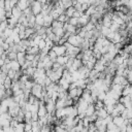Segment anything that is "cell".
<instances>
[{"instance_id":"8fae6325","label":"cell","mask_w":132,"mask_h":132,"mask_svg":"<svg viewBox=\"0 0 132 132\" xmlns=\"http://www.w3.org/2000/svg\"><path fill=\"white\" fill-rule=\"evenodd\" d=\"M25 53H26V54H30V55L35 56V55H38V54H39V50H38L37 46H28V47L26 48Z\"/></svg>"},{"instance_id":"277c9868","label":"cell","mask_w":132,"mask_h":132,"mask_svg":"<svg viewBox=\"0 0 132 132\" xmlns=\"http://www.w3.org/2000/svg\"><path fill=\"white\" fill-rule=\"evenodd\" d=\"M55 102H56V101L50 99V100L45 103V109H46V112H47V113H50V114H55V110H56Z\"/></svg>"},{"instance_id":"6da1fadb","label":"cell","mask_w":132,"mask_h":132,"mask_svg":"<svg viewBox=\"0 0 132 132\" xmlns=\"http://www.w3.org/2000/svg\"><path fill=\"white\" fill-rule=\"evenodd\" d=\"M82 41H84V38L79 37V36L76 35V34H71V35L67 38V42H68L69 44L73 45V46H76V47H79V46L81 45Z\"/></svg>"},{"instance_id":"5bb4252c","label":"cell","mask_w":132,"mask_h":132,"mask_svg":"<svg viewBox=\"0 0 132 132\" xmlns=\"http://www.w3.org/2000/svg\"><path fill=\"white\" fill-rule=\"evenodd\" d=\"M47 114L46 112V109H45V105H39L38 107V110H37V116H38V119L40 118H43Z\"/></svg>"},{"instance_id":"74e56055","label":"cell","mask_w":132,"mask_h":132,"mask_svg":"<svg viewBox=\"0 0 132 132\" xmlns=\"http://www.w3.org/2000/svg\"><path fill=\"white\" fill-rule=\"evenodd\" d=\"M11 34H12V29H10V28H6V29L3 31V36H4L5 38L11 36Z\"/></svg>"},{"instance_id":"b9f144b4","label":"cell","mask_w":132,"mask_h":132,"mask_svg":"<svg viewBox=\"0 0 132 132\" xmlns=\"http://www.w3.org/2000/svg\"><path fill=\"white\" fill-rule=\"evenodd\" d=\"M36 99H37L36 97H34L33 95H31V94H30V95H29V97L27 98V103H29V104H33V103L35 102V100H36Z\"/></svg>"},{"instance_id":"ab89813d","label":"cell","mask_w":132,"mask_h":132,"mask_svg":"<svg viewBox=\"0 0 132 132\" xmlns=\"http://www.w3.org/2000/svg\"><path fill=\"white\" fill-rule=\"evenodd\" d=\"M50 14H51V16L53 18V20H57L58 16H59V13L57 12V10H56L55 8H53V9L50 11Z\"/></svg>"},{"instance_id":"d6986e66","label":"cell","mask_w":132,"mask_h":132,"mask_svg":"<svg viewBox=\"0 0 132 132\" xmlns=\"http://www.w3.org/2000/svg\"><path fill=\"white\" fill-rule=\"evenodd\" d=\"M35 70H36V68L35 67H28L27 69H25V70H23V74H25V75H27V76H29V77H31L32 78V75H33V73L35 72Z\"/></svg>"},{"instance_id":"484cf974","label":"cell","mask_w":132,"mask_h":132,"mask_svg":"<svg viewBox=\"0 0 132 132\" xmlns=\"http://www.w3.org/2000/svg\"><path fill=\"white\" fill-rule=\"evenodd\" d=\"M35 25L43 26V15H41L40 13L35 15Z\"/></svg>"},{"instance_id":"1f68e13d","label":"cell","mask_w":132,"mask_h":132,"mask_svg":"<svg viewBox=\"0 0 132 132\" xmlns=\"http://www.w3.org/2000/svg\"><path fill=\"white\" fill-rule=\"evenodd\" d=\"M109 30H110V32H118L120 30V26L118 24H116V23L112 22L111 25L109 26Z\"/></svg>"},{"instance_id":"4dcf8cb0","label":"cell","mask_w":132,"mask_h":132,"mask_svg":"<svg viewBox=\"0 0 132 132\" xmlns=\"http://www.w3.org/2000/svg\"><path fill=\"white\" fill-rule=\"evenodd\" d=\"M103 107H104V103H103V101L97 100V101L94 103V108H95V110H98V109L103 108Z\"/></svg>"},{"instance_id":"db71d44e","label":"cell","mask_w":132,"mask_h":132,"mask_svg":"<svg viewBox=\"0 0 132 132\" xmlns=\"http://www.w3.org/2000/svg\"><path fill=\"white\" fill-rule=\"evenodd\" d=\"M89 6H90L89 4H87V3H82V4H81V11H82V12H85Z\"/></svg>"},{"instance_id":"7dc6e473","label":"cell","mask_w":132,"mask_h":132,"mask_svg":"<svg viewBox=\"0 0 132 132\" xmlns=\"http://www.w3.org/2000/svg\"><path fill=\"white\" fill-rule=\"evenodd\" d=\"M8 70H9V67H8V65H7V64H4L3 66H1V71H2L3 73H5V74H6Z\"/></svg>"},{"instance_id":"603a6c76","label":"cell","mask_w":132,"mask_h":132,"mask_svg":"<svg viewBox=\"0 0 132 132\" xmlns=\"http://www.w3.org/2000/svg\"><path fill=\"white\" fill-rule=\"evenodd\" d=\"M11 84H12V79H10L9 77H7L6 76V78L3 80V87H4V89L5 90H7V89H10V87H11Z\"/></svg>"},{"instance_id":"f1b7e54d","label":"cell","mask_w":132,"mask_h":132,"mask_svg":"<svg viewBox=\"0 0 132 132\" xmlns=\"http://www.w3.org/2000/svg\"><path fill=\"white\" fill-rule=\"evenodd\" d=\"M51 27H52V29H54V28H62L63 27V23H60L59 21L54 20L52 22V24H51Z\"/></svg>"},{"instance_id":"ee69618b","label":"cell","mask_w":132,"mask_h":132,"mask_svg":"<svg viewBox=\"0 0 132 132\" xmlns=\"http://www.w3.org/2000/svg\"><path fill=\"white\" fill-rule=\"evenodd\" d=\"M37 47H38L39 51H41L42 48H44V47H45V41H44L43 39H41V40L39 41V43L37 44Z\"/></svg>"},{"instance_id":"3957f363","label":"cell","mask_w":132,"mask_h":132,"mask_svg":"<svg viewBox=\"0 0 132 132\" xmlns=\"http://www.w3.org/2000/svg\"><path fill=\"white\" fill-rule=\"evenodd\" d=\"M30 7H31L32 14H34V15H37L41 12V3L39 1H34Z\"/></svg>"},{"instance_id":"d590c367","label":"cell","mask_w":132,"mask_h":132,"mask_svg":"<svg viewBox=\"0 0 132 132\" xmlns=\"http://www.w3.org/2000/svg\"><path fill=\"white\" fill-rule=\"evenodd\" d=\"M68 19H69V18H67V16H66V15H65V14L63 13V14H60V15L58 16L57 21H59L60 23H63V24H64V23H67Z\"/></svg>"},{"instance_id":"f6af8a7d","label":"cell","mask_w":132,"mask_h":132,"mask_svg":"<svg viewBox=\"0 0 132 132\" xmlns=\"http://www.w3.org/2000/svg\"><path fill=\"white\" fill-rule=\"evenodd\" d=\"M14 74H15V71H13V70H11V69H9V70L7 71V73H6L7 77H9L10 79H13V77H14Z\"/></svg>"},{"instance_id":"ffe728a7","label":"cell","mask_w":132,"mask_h":132,"mask_svg":"<svg viewBox=\"0 0 132 132\" xmlns=\"http://www.w3.org/2000/svg\"><path fill=\"white\" fill-rule=\"evenodd\" d=\"M95 112V108H94V104H89L86 111H85V114L86 117H91L93 113Z\"/></svg>"},{"instance_id":"44dd1931","label":"cell","mask_w":132,"mask_h":132,"mask_svg":"<svg viewBox=\"0 0 132 132\" xmlns=\"http://www.w3.org/2000/svg\"><path fill=\"white\" fill-rule=\"evenodd\" d=\"M52 32L55 35L59 36V37H63V35L65 33V31L63 30V28H54V29H52Z\"/></svg>"},{"instance_id":"f546056e","label":"cell","mask_w":132,"mask_h":132,"mask_svg":"<svg viewBox=\"0 0 132 132\" xmlns=\"http://www.w3.org/2000/svg\"><path fill=\"white\" fill-rule=\"evenodd\" d=\"M19 44H20L25 51H26V48H27L28 46H30V45H29V39H22V40L19 42Z\"/></svg>"},{"instance_id":"f5cc1de1","label":"cell","mask_w":132,"mask_h":132,"mask_svg":"<svg viewBox=\"0 0 132 132\" xmlns=\"http://www.w3.org/2000/svg\"><path fill=\"white\" fill-rule=\"evenodd\" d=\"M82 94V89L81 88H76V97H80Z\"/></svg>"},{"instance_id":"6f0895ef","label":"cell","mask_w":132,"mask_h":132,"mask_svg":"<svg viewBox=\"0 0 132 132\" xmlns=\"http://www.w3.org/2000/svg\"><path fill=\"white\" fill-rule=\"evenodd\" d=\"M0 132H3V128L0 126Z\"/></svg>"},{"instance_id":"6125c7cd","label":"cell","mask_w":132,"mask_h":132,"mask_svg":"<svg viewBox=\"0 0 132 132\" xmlns=\"http://www.w3.org/2000/svg\"><path fill=\"white\" fill-rule=\"evenodd\" d=\"M1 72H2V71H1V67H0V73H1Z\"/></svg>"},{"instance_id":"e0dca14e","label":"cell","mask_w":132,"mask_h":132,"mask_svg":"<svg viewBox=\"0 0 132 132\" xmlns=\"http://www.w3.org/2000/svg\"><path fill=\"white\" fill-rule=\"evenodd\" d=\"M131 91H132L131 86H130V84H128L127 86H125V87L123 88V90H122V92H121V96H128V95H131Z\"/></svg>"},{"instance_id":"83f0119b","label":"cell","mask_w":132,"mask_h":132,"mask_svg":"<svg viewBox=\"0 0 132 132\" xmlns=\"http://www.w3.org/2000/svg\"><path fill=\"white\" fill-rule=\"evenodd\" d=\"M96 12V10H95V6H92V5H90L88 8H87V10L84 12L85 14H87V15H89V16H91L93 13H95Z\"/></svg>"},{"instance_id":"e575fe53","label":"cell","mask_w":132,"mask_h":132,"mask_svg":"<svg viewBox=\"0 0 132 132\" xmlns=\"http://www.w3.org/2000/svg\"><path fill=\"white\" fill-rule=\"evenodd\" d=\"M34 84H35V81H34L33 79H29V80H27V81L25 82V89L31 90V89H32V87L34 86Z\"/></svg>"},{"instance_id":"2e32d148","label":"cell","mask_w":132,"mask_h":132,"mask_svg":"<svg viewBox=\"0 0 132 132\" xmlns=\"http://www.w3.org/2000/svg\"><path fill=\"white\" fill-rule=\"evenodd\" d=\"M96 114H97V118L98 119H105L107 116H108V113L106 112V110L104 109V107L103 108H100V109H98V110H96Z\"/></svg>"},{"instance_id":"d4e9b609","label":"cell","mask_w":132,"mask_h":132,"mask_svg":"<svg viewBox=\"0 0 132 132\" xmlns=\"http://www.w3.org/2000/svg\"><path fill=\"white\" fill-rule=\"evenodd\" d=\"M100 33H101V36H102V37H105V38H106V36L110 33V30H109L108 27H104V26H102L101 29H100Z\"/></svg>"},{"instance_id":"681fc988","label":"cell","mask_w":132,"mask_h":132,"mask_svg":"<svg viewBox=\"0 0 132 132\" xmlns=\"http://www.w3.org/2000/svg\"><path fill=\"white\" fill-rule=\"evenodd\" d=\"M55 131H56V132H67L65 129H63V128L60 127V126H55Z\"/></svg>"},{"instance_id":"11a10c76","label":"cell","mask_w":132,"mask_h":132,"mask_svg":"<svg viewBox=\"0 0 132 132\" xmlns=\"http://www.w3.org/2000/svg\"><path fill=\"white\" fill-rule=\"evenodd\" d=\"M66 41H67V39H65L64 37H61V38H60V40H59V42H58V44H59V45H63Z\"/></svg>"},{"instance_id":"816d5d0a","label":"cell","mask_w":132,"mask_h":132,"mask_svg":"<svg viewBox=\"0 0 132 132\" xmlns=\"http://www.w3.org/2000/svg\"><path fill=\"white\" fill-rule=\"evenodd\" d=\"M52 82V80L47 77V76H45V78H44V80H43V84H44V87H46V86H48Z\"/></svg>"},{"instance_id":"9f6ffc18","label":"cell","mask_w":132,"mask_h":132,"mask_svg":"<svg viewBox=\"0 0 132 132\" xmlns=\"http://www.w3.org/2000/svg\"><path fill=\"white\" fill-rule=\"evenodd\" d=\"M6 76H7V75H6L5 73H3V72H1V73H0V81H1L2 84H3V80L6 78Z\"/></svg>"},{"instance_id":"60d3db41","label":"cell","mask_w":132,"mask_h":132,"mask_svg":"<svg viewBox=\"0 0 132 132\" xmlns=\"http://www.w3.org/2000/svg\"><path fill=\"white\" fill-rule=\"evenodd\" d=\"M105 97H106V93H105L104 91H102V92H100V93L97 95V100L103 101V100L105 99Z\"/></svg>"},{"instance_id":"836d02e7","label":"cell","mask_w":132,"mask_h":132,"mask_svg":"<svg viewBox=\"0 0 132 132\" xmlns=\"http://www.w3.org/2000/svg\"><path fill=\"white\" fill-rule=\"evenodd\" d=\"M114 109H117V110L120 112V114H121V112L125 109V106H124V104H122V103H120V102H117V103L114 104Z\"/></svg>"},{"instance_id":"be15d7a7","label":"cell","mask_w":132,"mask_h":132,"mask_svg":"<svg viewBox=\"0 0 132 132\" xmlns=\"http://www.w3.org/2000/svg\"><path fill=\"white\" fill-rule=\"evenodd\" d=\"M95 132H98V131H97V130H96V131H95Z\"/></svg>"},{"instance_id":"cb8c5ba5","label":"cell","mask_w":132,"mask_h":132,"mask_svg":"<svg viewBox=\"0 0 132 132\" xmlns=\"http://www.w3.org/2000/svg\"><path fill=\"white\" fill-rule=\"evenodd\" d=\"M74 11H75L74 7H73V6H70V7H68V8H66V9H65L64 14H65L67 18H72V14H73V12H74Z\"/></svg>"},{"instance_id":"8992f818","label":"cell","mask_w":132,"mask_h":132,"mask_svg":"<svg viewBox=\"0 0 132 132\" xmlns=\"http://www.w3.org/2000/svg\"><path fill=\"white\" fill-rule=\"evenodd\" d=\"M89 22H90V16L87 15V14H85V13H82V14L78 18V27L81 28V27H84L85 25H87Z\"/></svg>"},{"instance_id":"7402d4cb","label":"cell","mask_w":132,"mask_h":132,"mask_svg":"<svg viewBox=\"0 0 132 132\" xmlns=\"http://www.w3.org/2000/svg\"><path fill=\"white\" fill-rule=\"evenodd\" d=\"M112 62H113L117 66H119V65H121V64H123V63H124V59H123L121 56L116 55V56H114V58L112 59Z\"/></svg>"},{"instance_id":"680465c9","label":"cell","mask_w":132,"mask_h":132,"mask_svg":"<svg viewBox=\"0 0 132 132\" xmlns=\"http://www.w3.org/2000/svg\"><path fill=\"white\" fill-rule=\"evenodd\" d=\"M50 132H56V131H55L54 129H51V131H50Z\"/></svg>"},{"instance_id":"52a82bcc","label":"cell","mask_w":132,"mask_h":132,"mask_svg":"<svg viewBox=\"0 0 132 132\" xmlns=\"http://www.w3.org/2000/svg\"><path fill=\"white\" fill-rule=\"evenodd\" d=\"M25 56H26V53H25V52L16 53V61H18V63L20 64V66H22V65L25 63V61H26Z\"/></svg>"},{"instance_id":"7c38bea8","label":"cell","mask_w":132,"mask_h":132,"mask_svg":"<svg viewBox=\"0 0 132 132\" xmlns=\"http://www.w3.org/2000/svg\"><path fill=\"white\" fill-rule=\"evenodd\" d=\"M104 68H105L104 64H103L100 60H97L96 63L94 64V68H93V69H95L97 72H102V71L104 70Z\"/></svg>"},{"instance_id":"4316f807","label":"cell","mask_w":132,"mask_h":132,"mask_svg":"<svg viewBox=\"0 0 132 132\" xmlns=\"http://www.w3.org/2000/svg\"><path fill=\"white\" fill-rule=\"evenodd\" d=\"M93 29H94V24H93V23H91V22H89L87 25H85L84 27H81V30H82V31H85V32L92 31Z\"/></svg>"},{"instance_id":"f907efd6","label":"cell","mask_w":132,"mask_h":132,"mask_svg":"<svg viewBox=\"0 0 132 132\" xmlns=\"http://www.w3.org/2000/svg\"><path fill=\"white\" fill-rule=\"evenodd\" d=\"M81 14H82V12H79V11H76V10H75V11L73 12V14H72V18L78 19V18H79V16L81 15Z\"/></svg>"},{"instance_id":"30bf717a","label":"cell","mask_w":132,"mask_h":132,"mask_svg":"<svg viewBox=\"0 0 132 132\" xmlns=\"http://www.w3.org/2000/svg\"><path fill=\"white\" fill-rule=\"evenodd\" d=\"M53 21H54V20H53V18L51 16L50 13L46 14V15H44V16H43V27H45V28L51 27V24H52Z\"/></svg>"},{"instance_id":"9c48e42d","label":"cell","mask_w":132,"mask_h":132,"mask_svg":"<svg viewBox=\"0 0 132 132\" xmlns=\"http://www.w3.org/2000/svg\"><path fill=\"white\" fill-rule=\"evenodd\" d=\"M7 65H8V67H9V69H11V70H13V71H18V70H20V69H21V66H20V64L18 63V61H16V60L10 61Z\"/></svg>"},{"instance_id":"e7e4bbea","label":"cell","mask_w":132,"mask_h":132,"mask_svg":"<svg viewBox=\"0 0 132 132\" xmlns=\"http://www.w3.org/2000/svg\"><path fill=\"white\" fill-rule=\"evenodd\" d=\"M35 1H37V0H35Z\"/></svg>"},{"instance_id":"ba28073f","label":"cell","mask_w":132,"mask_h":132,"mask_svg":"<svg viewBox=\"0 0 132 132\" xmlns=\"http://www.w3.org/2000/svg\"><path fill=\"white\" fill-rule=\"evenodd\" d=\"M68 59H69V57H68L67 55H64V56H58V57L56 58V62H57L58 64H60L61 66H63V65L66 64V62L68 61Z\"/></svg>"},{"instance_id":"ac0fdd59","label":"cell","mask_w":132,"mask_h":132,"mask_svg":"<svg viewBox=\"0 0 132 132\" xmlns=\"http://www.w3.org/2000/svg\"><path fill=\"white\" fill-rule=\"evenodd\" d=\"M112 123H113L117 127H120L121 125L124 124V119H123L121 116H117V117L112 118Z\"/></svg>"},{"instance_id":"8d00e7d4","label":"cell","mask_w":132,"mask_h":132,"mask_svg":"<svg viewBox=\"0 0 132 132\" xmlns=\"http://www.w3.org/2000/svg\"><path fill=\"white\" fill-rule=\"evenodd\" d=\"M31 130H32V124H31V122L24 123V132H29Z\"/></svg>"},{"instance_id":"c3c4849f","label":"cell","mask_w":132,"mask_h":132,"mask_svg":"<svg viewBox=\"0 0 132 132\" xmlns=\"http://www.w3.org/2000/svg\"><path fill=\"white\" fill-rule=\"evenodd\" d=\"M123 44L121 43V42H118V43H114V48L117 50V51H120V50H122L123 48Z\"/></svg>"},{"instance_id":"4fadbf2b","label":"cell","mask_w":132,"mask_h":132,"mask_svg":"<svg viewBox=\"0 0 132 132\" xmlns=\"http://www.w3.org/2000/svg\"><path fill=\"white\" fill-rule=\"evenodd\" d=\"M22 13H23V11L15 5L14 7H12L11 8V15L13 16V18H16V19H19L21 15H22Z\"/></svg>"},{"instance_id":"7bdbcfd3","label":"cell","mask_w":132,"mask_h":132,"mask_svg":"<svg viewBox=\"0 0 132 132\" xmlns=\"http://www.w3.org/2000/svg\"><path fill=\"white\" fill-rule=\"evenodd\" d=\"M123 48H124L123 51H124L125 53H127V54H129V55H130V53H131V48H132L130 43H129V44H125V45L123 46Z\"/></svg>"},{"instance_id":"d6a6232c","label":"cell","mask_w":132,"mask_h":132,"mask_svg":"<svg viewBox=\"0 0 132 132\" xmlns=\"http://www.w3.org/2000/svg\"><path fill=\"white\" fill-rule=\"evenodd\" d=\"M34 32H35V31H34L33 28H26V29H25V36H26V39H28Z\"/></svg>"},{"instance_id":"bcb514c9","label":"cell","mask_w":132,"mask_h":132,"mask_svg":"<svg viewBox=\"0 0 132 132\" xmlns=\"http://www.w3.org/2000/svg\"><path fill=\"white\" fill-rule=\"evenodd\" d=\"M45 30H46V28L42 26V27H41L39 30H37V31H36V34H37V35H42V34H45Z\"/></svg>"},{"instance_id":"f35d334b","label":"cell","mask_w":132,"mask_h":132,"mask_svg":"<svg viewBox=\"0 0 132 132\" xmlns=\"http://www.w3.org/2000/svg\"><path fill=\"white\" fill-rule=\"evenodd\" d=\"M7 58H8L10 61L16 60V53H14V52H9V53H7Z\"/></svg>"},{"instance_id":"91938a15","label":"cell","mask_w":132,"mask_h":132,"mask_svg":"<svg viewBox=\"0 0 132 132\" xmlns=\"http://www.w3.org/2000/svg\"><path fill=\"white\" fill-rule=\"evenodd\" d=\"M13 1H14V2H15V3H16V2H18V1H19V0H13Z\"/></svg>"},{"instance_id":"5b68a950","label":"cell","mask_w":132,"mask_h":132,"mask_svg":"<svg viewBox=\"0 0 132 132\" xmlns=\"http://www.w3.org/2000/svg\"><path fill=\"white\" fill-rule=\"evenodd\" d=\"M51 50H53V51L56 53L57 57H58V56H64L65 53H66V48L64 47V45H59V44L54 45Z\"/></svg>"},{"instance_id":"9a60e30c","label":"cell","mask_w":132,"mask_h":132,"mask_svg":"<svg viewBox=\"0 0 132 132\" xmlns=\"http://www.w3.org/2000/svg\"><path fill=\"white\" fill-rule=\"evenodd\" d=\"M16 6L23 11V10H25L27 7H29V5H28V0H19L18 2H16Z\"/></svg>"},{"instance_id":"7a4b0ae2","label":"cell","mask_w":132,"mask_h":132,"mask_svg":"<svg viewBox=\"0 0 132 132\" xmlns=\"http://www.w3.org/2000/svg\"><path fill=\"white\" fill-rule=\"evenodd\" d=\"M41 91H42V87L38 84H34V86L31 89V95H33L37 99H41Z\"/></svg>"},{"instance_id":"94428289","label":"cell","mask_w":132,"mask_h":132,"mask_svg":"<svg viewBox=\"0 0 132 132\" xmlns=\"http://www.w3.org/2000/svg\"><path fill=\"white\" fill-rule=\"evenodd\" d=\"M105 132H110V131H109V130H106V131H105Z\"/></svg>"}]
</instances>
